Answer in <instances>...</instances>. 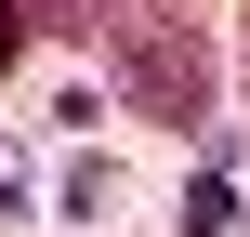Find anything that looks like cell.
I'll return each instance as SVG.
<instances>
[{"mask_svg": "<svg viewBox=\"0 0 250 237\" xmlns=\"http://www.w3.org/2000/svg\"><path fill=\"white\" fill-rule=\"evenodd\" d=\"M105 53H119V106L132 119H211V26L185 13V0H119V26H105Z\"/></svg>", "mask_w": 250, "mask_h": 237, "instance_id": "cell-1", "label": "cell"}, {"mask_svg": "<svg viewBox=\"0 0 250 237\" xmlns=\"http://www.w3.org/2000/svg\"><path fill=\"white\" fill-rule=\"evenodd\" d=\"M13 53H26V0H0V79H13Z\"/></svg>", "mask_w": 250, "mask_h": 237, "instance_id": "cell-3", "label": "cell"}, {"mask_svg": "<svg viewBox=\"0 0 250 237\" xmlns=\"http://www.w3.org/2000/svg\"><path fill=\"white\" fill-rule=\"evenodd\" d=\"M26 26H53V40H105L119 0H26Z\"/></svg>", "mask_w": 250, "mask_h": 237, "instance_id": "cell-2", "label": "cell"}]
</instances>
